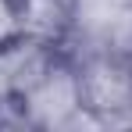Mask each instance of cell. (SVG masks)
<instances>
[{"mask_svg": "<svg viewBox=\"0 0 132 132\" xmlns=\"http://www.w3.org/2000/svg\"><path fill=\"white\" fill-rule=\"evenodd\" d=\"M7 29V14H4V7H0V32Z\"/></svg>", "mask_w": 132, "mask_h": 132, "instance_id": "1", "label": "cell"}]
</instances>
